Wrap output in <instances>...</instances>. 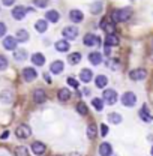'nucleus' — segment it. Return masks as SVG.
<instances>
[{
	"label": "nucleus",
	"instance_id": "19",
	"mask_svg": "<svg viewBox=\"0 0 153 156\" xmlns=\"http://www.w3.org/2000/svg\"><path fill=\"white\" fill-rule=\"evenodd\" d=\"M92 78H93V74H92L90 69H83V71L80 72V80H81L83 83H90Z\"/></svg>",
	"mask_w": 153,
	"mask_h": 156
},
{
	"label": "nucleus",
	"instance_id": "21",
	"mask_svg": "<svg viewBox=\"0 0 153 156\" xmlns=\"http://www.w3.org/2000/svg\"><path fill=\"white\" fill-rule=\"evenodd\" d=\"M45 20L47 21H50V23H57L59 20H60V14H59L57 11H48L47 14H45Z\"/></svg>",
	"mask_w": 153,
	"mask_h": 156
},
{
	"label": "nucleus",
	"instance_id": "44",
	"mask_svg": "<svg viewBox=\"0 0 153 156\" xmlns=\"http://www.w3.org/2000/svg\"><path fill=\"white\" fill-rule=\"evenodd\" d=\"M104 53H105V56H110L111 50H110V47H108V45H105V51H104Z\"/></svg>",
	"mask_w": 153,
	"mask_h": 156
},
{
	"label": "nucleus",
	"instance_id": "23",
	"mask_svg": "<svg viewBox=\"0 0 153 156\" xmlns=\"http://www.w3.org/2000/svg\"><path fill=\"white\" fill-rule=\"evenodd\" d=\"M35 29L38 30L39 33L47 32V29H48V21H47V20H38V21L35 23Z\"/></svg>",
	"mask_w": 153,
	"mask_h": 156
},
{
	"label": "nucleus",
	"instance_id": "17",
	"mask_svg": "<svg viewBox=\"0 0 153 156\" xmlns=\"http://www.w3.org/2000/svg\"><path fill=\"white\" fill-rule=\"evenodd\" d=\"M54 47H56V50L60 51V53H66V51L69 50V42H68L66 39H60V41H57V42L54 44Z\"/></svg>",
	"mask_w": 153,
	"mask_h": 156
},
{
	"label": "nucleus",
	"instance_id": "12",
	"mask_svg": "<svg viewBox=\"0 0 153 156\" xmlns=\"http://www.w3.org/2000/svg\"><path fill=\"white\" fill-rule=\"evenodd\" d=\"M45 150H47V147H45V144L44 143H41V141H35V143H32V152L35 153V155H44L45 153Z\"/></svg>",
	"mask_w": 153,
	"mask_h": 156
},
{
	"label": "nucleus",
	"instance_id": "27",
	"mask_svg": "<svg viewBox=\"0 0 153 156\" xmlns=\"http://www.w3.org/2000/svg\"><path fill=\"white\" fill-rule=\"evenodd\" d=\"M107 119H108V122H110V123H113V125H119V123H122V120H123L122 116H120L119 113H110Z\"/></svg>",
	"mask_w": 153,
	"mask_h": 156
},
{
	"label": "nucleus",
	"instance_id": "28",
	"mask_svg": "<svg viewBox=\"0 0 153 156\" xmlns=\"http://www.w3.org/2000/svg\"><path fill=\"white\" fill-rule=\"evenodd\" d=\"M105 45H108V47H116V45H119V38H117L116 35H107V38H105Z\"/></svg>",
	"mask_w": 153,
	"mask_h": 156
},
{
	"label": "nucleus",
	"instance_id": "15",
	"mask_svg": "<svg viewBox=\"0 0 153 156\" xmlns=\"http://www.w3.org/2000/svg\"><path fill=\"white\" fill-rule=\"evenodd\" d=\"M113 153V147L110 143H102L99 146V155L101 156H111Z\"/></svg>",
	"mask_w": 153,
	"mask_h": 156
},
{
	"label": "nucleus",
	"instance_id": "33",
	"mask_svg": "<svg viewBox=\"0 0 153 156\" xmlns=\"http://www.w3.org/2000/svg\"><path fill=\"white\" fill-rule=\"evenodd\" d=\"M26 57H27L26 50H17V51L14 53V58H15L17 62H23V60H26Z\"/></svg>",
	"mask_w": 153,
	"mask_h": 156
},
{
	"label": "nucleus",
	"instance_id": "43",
	"mask_svg": "<svg viewBox=\"0 0 153 156\" xmlns=\"http://www.w3.org/2000/svg\"><path fill=\"white\" fill-rule=\"evenodd\" d=\"M15 2H17V0H2V3H3L5 6H12Z\"/></svg>",
	"mask_w": 153,
	"mask_h": 156
},
{
	"label": "nucleus",
	"instance_id": "46",
	"mask_svg": "<svg viewBox=\"0 0 153 156\" xmlns=\"http://www.w3.org/2000/svg\"><path fill=\"white\" fill-rule=\"evenodd\" d=\"M72 156H80V155H78V153H74V155H72Z\"/></svg>",
	"mask_w": 153,
	"mask_h": 156
},
{
	"label": "nucleus",
	"instance_id": "47",
	"mask_svg": "<svg viewBox=\"0 0 153 156\" xmlns=\"http://www.w3.org/2000/svg\"><path fill=\"white\" fill-rule=\"evenodd\" d=\"M150 152H152V156H153V147H152V150H150Z\"/></svg>",
	"mask_w": 153,
	"mask_h": 156
},
{
	"label": "nucleus",
	"instance_id": "40",
	"mask_svg": "<svg viewBox=\"0 0 153 156\" xmlns=\"http://www.w3.org/2000/svg\"><path fill=\"white\" fill-rule=\"evenodd\" d=\"M107 134H108V126L104 123V125H101V135L107 136Z\"/></svg>",
	"mask_w": 153,
	"mask_h": 156
},
{
	"label": "nucleus",
	"instance_id": "26",
	"mask_svg": "<svg viewBox=\"0 0 153 156\" xmlns=\"http://www.w3.org/2000/svg\"><path fill=\"white\" fill-rule=\"evenodd\" d=\"M17 41L18 42H27L29 41V32L27 30H24V29H20L18 32H17Z\"/></svg>",
	"mask_w": 153,
	"mask_h": 156
},
{
	"label": "nucleus",
	"instance_id": "1",
	"mask_svg": "<svg viewBox=\"0 0 153 156\" xmlns=\"http://www.w3.org/2000/svg\"><path fill=\"white\" fill-rule=\"evenodd\" d=\"M132 15V9L131 8H122V9H116L111 14V18L114 23H125L131 18Z\"/></svg>",
	"mask_w": 153,
	"mask_h": 156
},
{
	"label": "nucleus",
	"instance_id": "6",
	"mask_svg": "<svg viewBox=\"0 0 153 156\" xmlns=\"http://www.w3.org/2000/svg\"><path fill=\"white\" fill-rule=\"evenodd\" d=\"M146 77H147V71L143 69V68H137V69H132L129 72V78L132 81H143Z\"/></svg>",
	"mask_w": 153,
	"mask_h": 156
},
{
	"label": "nucleus",
	"instance_id": "22",
	"mask_svg": "<svg viewBox=\"0 0 153 156\" xmlns=\"http://www.w3.org/2000/svg\"><path fill=\"white\" fill-rule=\"evenodd\" d=\"M57 98H59V101H62V102H66V101L71 98V92H69V89H66V87L60 89V90L57 92Z\"/></svg>",
	"mask_w": 153,
	"mask_h": 156
},
{
	"label": "nucleus",
	"instance_id": "31",
	"mask_svg": "<svg viewBox=\"0 0 153 156\" xmlns=\"http://www.w3.org/2000/svg\"><path fill=\"white\" fill-rule=\"evenodd\" d=\"M92 105L95 107L96 111H102V110H104V101H102L101 98H95V99H92Z\"/></svg>",
	"mask_w": 153,
	"mask_h": 156
},
{
	"label": "nucleus",
	"instance_id": "24",
	"mask_svg": "<svg viewBox=\"0 0 153 156\" xmlns=\"http://www.w3.org/2000/svg\"><path fill=\"white\" fill-rule=\"evenodd\" d=\"M12 99H14V95H12L11 90H3V92L0 93V101L5 102V104H11Z\"/></svg>",
	"mask_w": 153,
	"mask_h": 156
},
{
	"label": "nucleus",
	"instance_id": "16",
	"mask_svg": "<svg viewBox=\"0 0 153 156\" xmlns=\"http://www.w3.org/2000/svg\"><path fill=\"white\" fill-rule=\"evenodd\" d=\"M69 18L72 23H81L83 18H84V15H83V12L80 11V9H72L71 12H69Z\"/></svg>",
	"mask_w": 153,
	"mask_h": 156
},
{
	"label": "nucleus",
	"instance_id": "38",
	"mask_svg": "<svg viewBox=\"0 0 153 156\" xmlns=\"http://www.w3.org/2000/svg\"><path fill=\"white\" fill-rule=\"evenodd\" d=\"M6 68H8V58L5 56H0V71H3Z\"/></svg>",
	"mask_w": 153,
	"mask_h": 156
},
{
	"label": "nucleus",
	"instance_id": "3",
	"mask_svg": "<svg viewBox=\"0 0 153 156\" xmlns=\"http://www.w3.org/2000/svg\"><path fill=\"white\" fill-rule=\"evenodd\" d=\"M15 135L20 140H26V138H29L32 135V129H30L29 125H20L18 128L15 129Z\"/></svg>",
	"mask_w": 153,
	"mask_h": 156
},
{
	"label": "nucleus",
	"instance_id": "9",
	"mask_svg": "<svg viewBox=\"0 0 153 156\" xmlns=\"http://www.w3.org/2000/svg\"><path fill=\"white\" fill-rule=\"evenodd\" d=\"M83 41H84L86 47H96V45H99V38L96 35H93V33H87Z\"/></svg>",
	"mask_w": 153,
	"mask_h": 156
},
{
	"label": "nucleus",
	"instance_id": "39",
	"mask_svg": "<svg viewBox=\"0 0 153 156\" xmlns=\"http://www.w3.org/2000/svg\"><path fill=\"white\" fill-rule=\"evenodd\" d=\"M66 81H68V84H69V86H71L72 89H78V81H76L75 78L69 77L68 80H66Z\"/></svg>",
	"mask_w": 153,
	"mask_h": 156
},
{
	"label": "nucleus",
	"instance_id": "35",
	"mask_svg": "<svg viewBox=\"0 0 153 156\" xmlns=\"http://www.w3.org/2000/svg\"><path fill=\"white\" fill-rule=\"evenodd\" d=\"M80 60H81V54H80V53H72V54L68 56V62H69L71 65H76Z\"/></svg>",
	"mask_w": 153,
	"mask_h": 156
},
{
	"label": "nucleus",
	"instance_id": "13",
	"mask_svg": "<svg viewBox=\"0 0 153 156\" xmlns=\"http://www.w3.org/2000/svg\"><path fill=\"white\" fill-rule=\"evenodd\" d=\"M33 101H35L36 104H42V102H45V101H47V93H45V90H42V89H36V90L33 92Z\"/></svg>",
	"mask_w": 153,
	"mask_h": 156
},
{
	"label": "nucleus",
	"instance_id": "36",
	"mask_svg": "<svg viewBox=\"0 0 153 156\" xmlns=\"http://www.w3.org/2000/svg\"><path fill=\"white\" fill-rule=\"evenodd\" d=\"M96 126L95 125H89L87 126V136L90 138V140H95V136H96Z\"/></svg>",
	"mask_w": 153,
	"mask_h": 156
},
{
	"label": "nucleus",
	"instance_id": "25",
	"mask_svg": "<svg viewBox=\"0 0 153 156\" xmlns=\"http://www.w3.org/2000/svg\"><path fill=\"white\" fill-rule=\"evenodd\" d=\"M32 63H33V65H36V66H42V65L45 63V57H44V54H41V53H35V54L32 56Z\"/></svg>",
	"mask_w": 153,
	"mask_h": 156
},
{
	"label": "nucleus",
	"instance_id": "10",
	"mask_svg": "<svg viewBox=\"0 0 153 156\" xmlns=\"http://www.w3.org/2000/svg\"><path fill=\"white\" fill-rule=\"evenodd\" d=\"M101 27H102V30H104L107 35H114L116 33L114 23H111V21H108V20H104V21L101 23Z\"/></svg>",
	"mask_w": 153,
	"mask_h": 156
},
{
	"label": "nucleus",
	"instance_id": "7",
	"mask_svg": "<svg viewBox=\"0 0 153 156\" xmlns=\"http://www.w3.org/2000/svg\"><path fill=\"white\" fill-rule=\"evenodd\" d=\"M17 44H18V41H17V38H14V36H6V38L3 39V47H5V50L14 51V50L17 48Z\"/></svg>",
	"mask_w": 153,
	"mask_h": 156
},
{
	"label": "nucleus",
	"instance_id": "37",
	"mask_svg": "<svg viewBox=\"0 0 153 156\" xmlns=\"http://www.w3.org/2000/svg\"><path fill=\"white\" fill-rule=\"evenodd\" d=\"M15 156H29V150L24 147V146H20V147H17L15 149Z\"/></svg>",
	"mask_w": 153,
	"mask_h": 156
},
{
	"label": "nucleus",
	"instance_id": "41",
	"mask_svg": "<svg viewBox=\"0 0 153 156\" xmlns=\"http://www.w3.org/2000/svg\"><path fill=\"white\" fill-rule=\"evenodd\" d=\"M47 3H48L47 0H35V5H36L38 8H45Z\"/></svg>",
	"mask_w": 153,
	"mask_h": 156
},
{
	"label": "nucleus",
	"instance_id": "8",
	"mask_svg": "<svg viewBox=\"0 0 153 156\" xmlns=\"http://www.w3.org/2000/svg\"><path fill=\"white\" fill-rule=\"evenodd\" d=\"M36 77H38V72H36L33 68H24V69H23V78H24L27 83L36 80Z\"/></svg>",
	"mask_w": 153,
	"mask_h": 156
},
{
	"label": "nucleus",
	"instance_id": "4",
	"mask_svg": "<svg viewBox=\"0 0 153 156\" xmlns=\"http://www.w3.org/2000/svg\"><path fill=\"white\" fill-rule=\"evenodd\" d=\"M120 101H122V104L125 107H134L135 104H137V96H135L134 92H126V93L122 95Z\"/></svg>",
	"mask_w": 153,
	"mask_h": 156
},
{
	"label": "nucleus",
	"instance_id": "5",
	"mask_svg": "<svg viewBox=\"0 0 153 156\" xmlns=\"http://www.w3.org/2000/svg\"><path fill=\"white\" fill-rule=\"evenodd\" d=\"M62 33H63V38L66 39V41H74V39L78 38V29H76L75 26H68V27H65Z\"/></svg>",
	"mask_w": 153,
	"mask_h": 156
},
{
	"label": "nucleus",
	"instance_id": "18",
	"mask_svg": "<svg viewBox=\"0 0 153 156\" xmlns=\"http://www.w3.org/2000/svg\"><path fill=\"white\" fill-rule=\"evenodd\" d=\"M89 62L92 63V65H101V62H102V56H101V53H98V51H93V53H90L89 54Z\"/></svg>",
	"mask_w": 153,
	"mask_h": 156
},
{
	"label": "nucleus",
	"instance_id": "45",
	"mask_svg": "<svg viewBox=\"0 0 153 156\" xmlns=\"http://www.w3.org/2000/svg\"><path fill=\"white\" fill-rule=\"evenodd\" d=\"M8 135H9V132H8V131H5V132L0 135V138H2V140H6V138H8Z\"/></svg>",
	"mask_w": 153,
	"mask_h": 156
},
{
	"label": "nucleus",
	"instance_id": "32",
	"mask_svg": "<svg viewBox=\"0 0 153 156\" xmlns=\"http://www.w3.org/2000/svg\"><path fill=\"white\" fill-rule=\"evenodd\" d=\"M76 111H78L81 116H87V114H89L87 105H86L84 102H78V104H76Z\"/></svg>",
	"mask_w": 153,
	"mask_h": 156
},
{
	"label": "nucleus",
	"instance_id": "30",
	"mask_svg": "<svg viewBox=\"0 0 153 156\" xmlns=\"http://www.w3.org/2000/svg\"><path fill=\"white\" fill-rule=\"evenodd\" d=\"M140 117L144 120V122H147V123H150L152 122V116L149 114V110H147V107L144 105V108H141L140 110Z\"/></svg>",
	"mask_w": 153,
	"mask_h": 156
},
{
	"label": "nucleus",
	"instance_id": "11",
	"mask_svg": "<svg viewBox=\"0 0 153 156\" xmlns=\"http://www.w3.org/2000/svg\"><path fill=\"white\" fill-rule=\"evenodd\" d=\"M26 14H27V8H24V6H15L12 9V17L15 20H18V21L24 18Z\"/></svg>",
	"mask_w": 153,
	"mask_h": 156
},
{
	"label": "nucleus",
	"instance_id": "34",
	"mask_svg": "<svg viewBox=\"0 0 153 156\" xmlns=\"http://www.w3.org/2000/svg\"><path fill=\"white\" fill-rule=\"evenodd\" d=\"M107 66L110 69H113V71H117L120 68V62L117 58H110V60H107Z\"/></svg>",
	"mask_w": 153,
	"mask_h": 156
},
{
	"label": "nucleus",
	"instance_id": "42",
	"mask_svg": "<svg viewBox=\"0 0 153 156\" xmlns=\"http://www.w3.org/2000/svg\"><path fill=\"white\" fill-rule=\"evenodd\" d=\"M5 33H6V24L5 23H0V38L5 36Z\"/></svg>",
	"mask_w": 153,
	"mask_h": 156
},
{
	"label": "nucleus",
	"instance_id": "20",
	"mask_svg": "<svg viewBox=\"0 0 153 156\" xmlns=\"http://www.w3.org/2000/svg\"><path fill=\"white\" fill-rule=\"evenodd\" d=\"M95 84L98 89H105L108 86V78L105 77V75H98L95 80Z\"/></svg>",
	"mask_w": 153,
	"mask_h": 156
},
{
	"label": "nucleus",
	"instance_id": "2",
	"mask_svg": "<svg viewBox=\"0 0 153 156\" xmlns=\"http://www.w3.org/2000/svg\"><path fill=\"white\" fill-rule=\"evenodd\" d=\"M102 98H104V102H107V105H114L116 102H117V99H119L117 92L113 90V89H107V90H104Z\"/></svg>",
	"mask_w": 153,
	"mask_h": 156
},
{
	"label": "nucleus",
	"instance_id": "14",
	"mask_svg": "<svg viewBox=\"0 0 153 156\" xmlns=\"http://www.w3.org/2000/svg\"><path fill=\"white\" fill-rule=\"evenodd\" d=\"M63 68H65V65H63L62 60H56V62H53V63L50 65V71H51V74H54V75H59V74L63 71Z\"/></svg>",
	"mask_w": 153,
	"mask_h": 156
},
{
	"label": "nucleus",
	"instance_id": "29",
	"mask_svg": "<svg viewBox=\"0 0 153 156\" xmlns=\"http://www.w3.org/2000/svg\"><path fill=\"white\" fill-rule=\"evenodd\" d=\"M90 12L93 14V15H98V14H101L102 12V2H95V3H92V6H90Z\"/></svg>",
	"mask_w": 153,
	"mask_h": 156
}]
</instances>
